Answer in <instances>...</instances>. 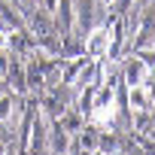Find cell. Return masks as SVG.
Returning a JSON list of instances; mask_svg holds the SVG:
<instances>
[{"instance_id": "obj_1", "label": "cell", "mask_w": 155, "mask_h": 155, "mask_svg": "<svg viewBox=\"0 0 155 155\" xmlns=\"http://www.w3.org/2000/svg\"><path fill=\"white\" fill-rule=\"evenodd\" d=\"M113 49V34L107 28H97L91 31V37H85V55L88 58H107Z\"/></svg>"}, {"instance_id": "obj_2", "label": "cell", "mask_w": 155, "mask_h": 155, "mask_svg": "<svg viewBox=\"0 0 155 155\" xmlns=\"http://www.w3.org/2000/svg\"><path fill=\"white\" fill-rule=\"evenodd\" d=\"M146 76H149V67H146L143 58H131L125 64V82H128V88L131 85H146Z\"/></svg>"}, {"instance_id": "obj_3", "label": "cell", "mask_w": 155, "mask_h": 155, "mask_svg": "<svg viewBox=\"0 0 155 155\" xmlns=\"http://www.w3.org/2000/svg\"><path fill=\"white\" fill-rule=\"evenodd\" d=\"M94 149H97V134H94V131H79V140H76L67 152H73V155H82V152L91 155Z\"/></svg>"}, {"instance_id": "obj_4", "label": "cell", "mask_w": 155, "mask_h": 155, "mask_svg": "<svg viewBox=\"0 0 155 155\" xmlns=\"http://www.w3.org/2000/svg\"><path fill=\"white\" fill-rule=\"evenodd\" d=\"M131 110L134 113H149V104H152V97H149V88L146 85H131Z\"/></svg>"}, {"instance_id": "obj_5", "label": "cell", "mask_w": 155, "mask_h": 155, "mask_svg": "<svg viewBox=\"0 0 155 155\" xmlns=\"http://www.w3.org/2000/svg\"><path fill=\"white\" fill-rule=\"evenodd\" d=\"M9 119H12V94L0 91V122H9Z\"/></svg>"}, {"instance_id": "obj_6", "label": "cell", "mask_w": 155, "mask_h": 155, "mask_svg": "<svg viewBox=\"0 0 155 155\" xmlns=\"http://www.w3.org/2000/svg\"><path fill=\"white\" fill-rule=\"evenodd\" d=\"M97 143H101V152H104V155H110V152L119 149V140H116V137H104V140H97Z\"/></svg>"}, {"instance_id": "obj_7", "label": "cell", "mask_w": 155, "mask_h": 155, "mask_svg": "<svg viewBox=\"0 0 155 155\" xmlns=\"http://www.w3.org/2000/svg\"><path fill=\"white\" fill-rule=\"evenodd\" d=\"M6 43H9V37H6V34H0V49H6Z\"/></svg>"}, {"instance_id": "obj_8", "label": "cell", "mask_w": 155, "mask_h": 155, "mask_svg": "<svg viewBox=\"0 0 155 155\" xmlns=\"http://www.w3.org/2000/svg\"><path fill=\"white\" fill-rule=\"evenodd\" d=\"M3 70H6V58H3V55H0V73H3Z\"/></svg>"}, {"instance_id": "obj_9", "label": "cell", "mask_w": 155, "mask_h": 155, "mask_svg": "<svg viewBox=\"0 0 155 155\" xmlns=\"http://www.w3.org/2000/svg\"><path fill=\"white\" fill-rule=\"evenodd\" d=\"M104 3H107V6H110V3H113V0H104Z\"/></svg>"}, {"instance_id": "obj_10", "label": "cell", "mask_w": 155, "mask_h": 155, "mask_svg": "<svg viewBox=\"0 0 155 155\" xmlns=\"http://www.w3.org/2000/svg\"><path fill=\"white\" fill-rule=\"evenodd\" d=\"M113 155H122V152H113Z\"/></svg>"}]
</instances>
